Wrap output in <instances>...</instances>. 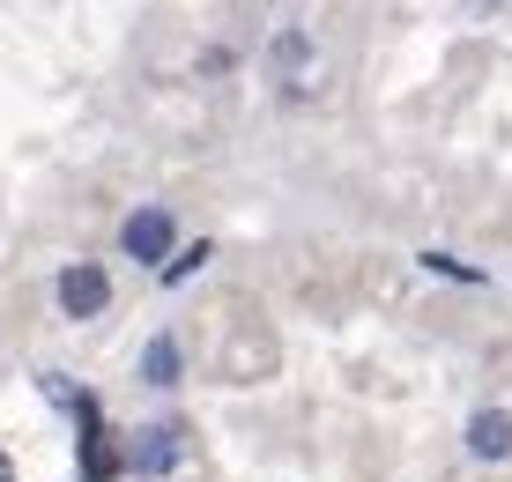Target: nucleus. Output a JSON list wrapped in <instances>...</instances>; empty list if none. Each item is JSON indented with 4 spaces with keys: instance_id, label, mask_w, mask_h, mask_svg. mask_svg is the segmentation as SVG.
<instances>
[{
    "instance_id": "obj_1",
    "label": "nucleus",
    "mask_w": 512,
    "mask_h": 482,
    "mask_svg": "<svg viewBox=\"0 0 512 482\" xmlns=\"http://www.w3.org/2000/svg\"><path fill=\"white\" fill-rule=\"evenodd\" d=\"M171 245H179V216H171L164 201L134 208V216L119 223V253L141 260V267H164V260H171Z\"/></svg>"
},
{
    "instance_id": "obj_2",
    "label": "nucleus",
    "mask_w": 512,
    "mask_h": 482,
    "mask_svg": "<svg viewBox=\"0 0 512 482\" xmlns=\"http://www.w3.org/2000/svg\"><path fill=\"white\" fill-rule=\"evenodd\" d=\"M60 312L67 319H104L112 312V275L97 260H67L60 267Z\"/></svg>"
},
{
    "instance_id": "obj_3",
    "label": "nucleus",
    "mask_w": 512,
    "mask_h": 482,
    "mask_svg": "<svg viewBox=\"0 0 512 482\" xmlns=\"http://www.w3.org/2000/svg\"><path fill=\"white\" fill-rule=\"evenodd\" d=\"M127 468L134 475H171V468H179V431H164V423H149V431H141V445H134V453H127Z\"/></svg>"
},
{
    "instance_id": "obj_4",
    "label": "nucleus",
    "mask_w": 512,
    "mask_h": 482,
    "mask_svg": "<svg viewBox=\"0 0 512 482\" xmlns=\"http://www.w3.org/2000/svg\"><path fill=\"white\" fill-rule=\"evenodd\" d=\"M468 453H475V460H512V416H505V408H475Z\"/></svg>"
},
{
    "instance_id": "obj_5",
    "label": "nucleus",
    "mask_w": 512,
    "mask_h": 482,
    "mask_svg": "<svg viewBox=\"0 0 512 482\" xmlns=\"http://www.w3.org/2000/svg\"><path fill=\"white\" fill-rule=\"evenodd\" d=\"M268 67H275V82H305V67H312V38H305V30H275Z\"/></svg>"
},
{
    "instance_id": "obj_6",
    "label": "nucleus",
    "mask_w": 512,
    "mask_h": 482,
    "mask_svg": "<svg viewBox=\"0 0 512 482\" xmlns=\"http://www.w3.org/2000/svg\"><path fill=\"white\" fill-rule=\"evenodd\" d=\"M179 342L171 334H149V349H141V386H179Z\"/></svg>"
},
{
    "instance_id": "obj_7",
    "label": "nucleus",
    "mask_w": 512,
    "mask_h": 482,
    "mask_svg": "<svg viewBox=\"0 0 512 482\" xmlns=\"http://www.w3.org/2000/svg\"><path fill=\"white\" fill-rule=\"evenodd\" d=\"M208 253H216V245H186V253H171L164 267H156V275H164V290H179V282H193L208 267Z\"/></svg>"
},
{
    "instance_id": "obj_8",
    "label": "nucleus",
    "mask_w": 512,
    "mask_h": 482,
    "mask_svg": "<svg viewBox=\"0 0 512 482\" xmlns=\"http://www.w3.org/2000/svg\"><path fill=\"white\" fill-rule=\"evenodd\" d=\"M423 267H431V275H461V282H483V267H468V260H453V253H423Z\"/></svg>"
}]
</instances>
